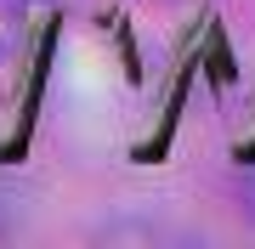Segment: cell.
I'll return each mask as SVG.
<instances>
[{
    "label": "cell",
    "mask_w": 255,
    "mask_h": 249,
    "mask_svg": "<svg viewBox=\"0 0 255 249\" xmlns=\"http://www.w3.org/2000/svg\"><path fill=\"white\" fill-rule=\"evenodd\" d=\"M238 204H244V215L255 221V170H244V181H238Z\"/></svg>",
    "instance_id": "6da1fadb"
},
{
    "label": "cell",
    "mask_w": 255,
    "mask_h": 249,
    "mask_svg": "<svg viewBox=\"0 0 255 249\" xmlns=\"http://www.w3.org/2000/svg\"><path fill=\"white\" fill-rule=\"evenodd\" d=\"M6 11H23V6H40V0H0Z\"/></svg>",
    "instance_id": "7a4b0ae2"
}]
</instances>
